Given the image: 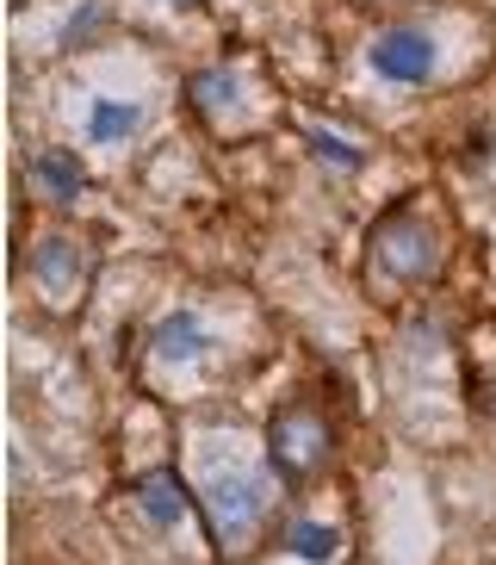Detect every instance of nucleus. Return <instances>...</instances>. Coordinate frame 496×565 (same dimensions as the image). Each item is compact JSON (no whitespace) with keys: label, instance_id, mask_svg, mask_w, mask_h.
<instances>
[{"label":"nucleus","instance_id":"f8f14e48","mask_svg":"<svg viewBox=\"0 0 496 565\" xmlns=\"http://www.w3.org/2000/svg\"><path fill=\"white\" fill-rule=\"evenodd\" d=\"M106 25H112V0H82V7L56 25V51H87Z\"/></svg>","mask_w":496,"mask_h":565},{"label":"nucleus","instance_id":"6e6552de","mask_svg":"<svg viewBox=\"0 0 496 565\" xmlns=\"http://www.w3.org/2000/svg\"><path fill=\"white\" fill-rule=\"evenodd\" d=\"M87 143L99 150H125L137 131H143V100H118V94H94L87 100V118H82Z\"/></svg>","mask_w":496,"mask_h":565},{"label":"nucleus","instance_id":"ddd939ff","mask_svg":"<svg viewBox=\"0 0 496 565\" xmlns=\"http://www.w3.org/2000/svg\"><path fill=\"white\" fill-rule=\"evenodd\" d=\"M298 137H304V150H311L316 162H330L335 174H354V168L366 162V150H360V143H347L342 131H323V125H304Z\"/></svg>","mask_w":496,"mask_h":565},{"label":"nucleus","instance_id":"423d86ee","mask_svg":"<svg viewBox=\"0 0 496 565\" xmlns=\"http://www.w3.org/2000/svg\"><path fill=\"white\" fill-rule=\"evenodd\" d=\"M25 181H32V193L44 205H75L87 193V168L75 150H37L32 168H25Z\"/></svg>","mask_w":496,"mask_h":565},{"label":"nucleus","instance_id":"4468645a","mask_svg":"<svg viewBox=\"0 0 496 565\" xmlns=\"http://www.w3.org/2000/svg\"><path fill=\"white\" fill-rule=\"evenodd\" d=\"M168 7H181V13H198V7H205V0H168Z\"/></svg>","mask_w":496,"mask_h":565},{"label":"nucleus","instance_id":"f03ea898","mask_svg":"<svg viewBox=\"0 0 496 565\" xmlns=\"http://www.w3.org/2000/svg\"><path fill=\"white\" fill-rule=\"evenodd\" d=\"M434 267H441V236H434L429 217L416 212V205L385 217L379 236H373V280L422 286V280H434Z\"/></svg>","mask_w":496,"mask_h":565},{"label":"nucleus","instance_id":"0eeeda50","mask_svg":"<svg viewBox=\"0 0 496 565\" xmlns=\"http://www.w3.org/2000/svg\"><path fill=\"white\" fill-rule=\"evenodd\" d=\"M32 280H37V292H56V299H68L75 286H82V249H75V236H63V231H50V236H37V249H32Z\"/></svg>","mask_w":496,"mask_h":565},{"label":"nucleus","instance_id":"1a4fd4ad","mask_svg":"<svg viewBox=\"0 0 496 565\" xmlns=\"http://www.w3.org/2000/svg\"><path fill=\"white\" fill-rule=\"evenodd\" d=\"M137 510H143V522L155 534H174L186 522V510H193V498H186V484H181V472H149L143 484H137Z\"/></svg>","mask_w":496,"mask_h":565},{"label":"nucleus","instance_id":"39448f33","mask_svg":"<svg viewBox=\"0 0 496 565\" xmlns=\"http://www.w3.org/2000/svg\"><path fill=\"white\" fill-rule=\"evenodd\" d=\"M149 354L162 366H205L217 354V335L205 330V317L181 305V311H162L149 323Z\"/></svg>","mask_w":496,"mask_h":565},{"label":"nucleus","instance_id":"20e7f679","mask_svg":"<svg viewBox=\"0 0 496 565\" xmlns=\"http://www.w3.org/2000/svg\"><path fill=\"white\" fill-rule=\"evenodd\" d=\"M366 68L385 87H422V82H434L441 51H434V38L422 25H391V32H379L366 44Z\"/></svg>","mask_w":496,"mask_h":565},{"label":"nucleus","instance_id":"f257e3e1","mask_svg":"<svg viewBox=\"0 0 496 565\" xmlns=\"http://www.w3.org/2000/svg\"><path fill=\"white\" fill-rule=\"evenodd\" d=\"M198 503L212 515V529L224 534V547H242V534H255L267 522V503H273V479L261 466H242V460H224L205 472L198 484Z\"/></svg>","mask_w":496,"mask_h":565},{"label":"nucleus","instance_id":"7ed1b4c3","mask_svg":"<svg viewBox=\"0 0 496 565\" xmlns=\"http://www.w3.org/2000/svg\"><path fill=\"white\" fill-rule=\"evenodd\" d=\"M335 454V435H330V423L316 411H280L273 416V435H267V460H273V472L280 479H292V484H304L316 472V466Z\"/></svg>","mask_w":496,"mask_h":565},{"label":"nucleus","instance_id":"9b49d317","mask_svg":"<svg viewBox=\"0 0 496 565\" xmlns=\"http://www.w3.org/2000/svg\"><path fill=\"white\" fill-rule=\"evenodd\" d=\"M280 541H285V553L304 559V565H330L335 553H342V529H335V522H316V515H292Z\"/></svg>","mask_w":496,"mask_h":565},{"label":"nucleus","instance_id":"9d476101","mask_svg":"<svg viewBox=\"0 0 496 565\" xmlns=\"http://www.w3.org/2000/svg\"><path fill=\"white\" fill-rule=\"evenodd\" d=\"M186 100H193L205 118H217V113H230L236 100H248V75L236 63H212V68H198L193 82H186Z\"/></svg>","mask_w":496,"mask_h":565}]
</instances>
